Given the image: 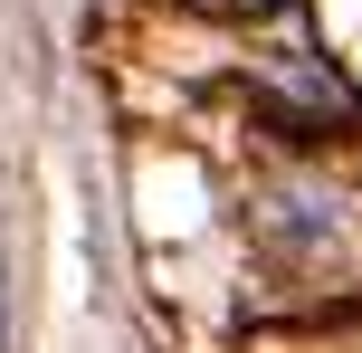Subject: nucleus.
Masks as SVG:
<instances>
[{
    "mask_svg": "<svg viewBox=\"0 0 362 353\" xmlns=\"http://www.w3.org/2000/svg\"><path fill=\"white\" fill-rule=\"evenodd\" d=\"M267 239L286 248L296 267H315V258H334V248L353 239V201H344L334 182H286V191L267 201Z\"/></svg>",
    "mask_w": 362,
    "mask_h": 353,
    "instance_id": "f257e3e1",
    "label": "nucleus"
}]
</instances>
